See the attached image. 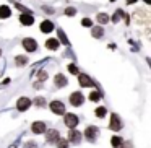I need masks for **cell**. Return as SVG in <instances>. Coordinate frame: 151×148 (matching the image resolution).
Returning <instances> with one entry per match:
<instances>
[{"label":"cell","mask_w":151,"mask_h":148,"mask_svg":"<svg viewBox=\"0 0 151 148\" xmlns=\"http://www.w3.org/2000/svg\"><path fill=\"white\" fill-rule=\"evenodd\" d=\"M63 122H65V125L68 129H75L76 125H78L80 119L76 114H73V112H68V114H65V119H63Z\"/></svg>","instance_id":"cell-1"},{"label":"cell","mask_w":151,"mask_h":148,"mask_svg":"<svg viewBox=\"0 0 151 148\" xmlns=\"http://www.w3.org/2000/svg\"><path fill=\"white\" fill-rule=\"evenodd\" d=\"M98 134H99L98 127H94V125H89V127H86V130H85V138H86L88 142H96Z\"/></svg>","instance_id":"cell-2"},{"label":"cell","mask_w":151,"mask_h":148,"mask_svg":"<svg viewBox=\"0 0 151 148\" xmlns=\"http://www.w3.org/2000/svg\"><path fill=\"white\" fill-rule=\"evenodd\" d=\"M49 108H50V111H52L54 114H57V116L65 114V104H63L62 101H52Z\"/></svg>","instance_id":"cell-3"},{"label":"cell","mask_w":151,"mask_h":148,"mask_svg":"<svg viewBox=\"0 0 151 148\" xmlns=\"http://www.w3.org/2000/svg\"><path fill=\"white\" fill-rule=\"evenodd\" d=\"M83 101H85V96H83V93H80V91H75V93H72L70 95V104L72 106H81L83 104Z\"/></svg>","instance_id":"cell-4"},{"label":"cell","mask_w":151,"mask_h":148,"mask_svg":"<svg viewBox=\"0 0 151 148\" xmlns=\"http://www.w3.org/2000/svg\"><path fill=\"white\" fill-rule=\"evenodd\" d=\"M122 119L119 117L117 114H112V117H111V122H109V127H111V130H114V132H119L122 129Z\"/></svg>","instance_id":"cell-5"},{"label":"cell","mask_w":151,"mask_h":148,"mask_svg":"<svg viewBox=\"0 0 151 148\" xmlns=\"http://www.w3.org/2000/svg\"><path fill=\"white\" fill-rule=\"evenodd\" d=\"M23 47H24V51H28V52H34V51L37 49V44H36V41H34L33 38H26V39H23Z\"/></svg>","instance_id":"cell-6"},{"label":"cell","mask_w":151,"mask_h":148,"mask_svg":"<svg viewBox=\"0 0 151 148\" xmlns=\"http://www.w3.org/2000/svg\"><path fill=\"white\" fill-rule=\"evenodd\" d=\"M68 142H72L73 145H78L80 142H81V134H80L78 130H75V129H70V132H68Z\"/></svg>","instance_id":"cell-7"},{"label":"cell","mask_w":151,"mask_h":148,"mask_svg":"<svg viewBox=\"0 0 151 148\" xmlns=\"http://www.w3.org/2000/svg\"><path fill=\"white\" fill-rule=\"evenodd\" d=\"M29 106H31V99L29 98H20V99H18V103H17L18 111H28Z\"/></svg>","instance_id":"cell-8"},{"label":"cell","mask_w":151,"mask_h":148,"mask_svg":"<svg viewBox=\"0 0 151 148\" xmlns=\"http://www.w3.org/2000/svg\"><path fill=\"white\" fill-rule=\"evenodd\" d=\"M78 82H80V85H81V86H93V85H94V82H93L86 73H80V75H78Z\"/></svg>","instance_id":"cell-9"},{"label":"cell","mask_w":151,"mask_h":148,"mask_svg":"<svg viewBox=\"0 0 151 148\" xmlns=\"http://www.w3.org/2000/svg\"><path fill=\"white\" fill-rule=\"evenodd\" d=\"M20 21H21V25H24V26H31V25L34 23V17L29 15V13H23V15H20Z\"/></svg>","instance_id":"cell-10"},{"label":"cell","mask_w":151,"mask_h":148,"mask_svg":"<svg viewBox=\"0 0 151 148\" xmlns=\"http://www.w3.org/2000/svg\"><path fill=\"white\" fill-rule=\"evenodd\" d=\"M31 130H33V134H44L46 132V124L44 122H34L31 125Z\"/></svg>","instance_id":"cell-11"},{"label":"cell","mask_w":151,"mask_h":148,"mask_svg":"<svg viewBox=\"0 0 151 148\" xmlns=\"http://www.w3.org/2000/svg\"><path fill=\"white\" fill-rule=\"evenodd\" d=\"M54 83H55L59 88H63V86H67V78H65V75H62V73H57L55 75V78H54Z\"/></svg>","instance_id":"cell-12"},{"label":"cell","mask_w":151,"mask_h":148,"mask_svg":"<svg viewBox=\"0 0 151 148\" xmlns=\"http://www.w3.org/2000/svg\"><path fill=\"white\" fill-rule=\"evenodd\" d=\"M41 31H42V33H50V31H54V23L49 20H44L42 23H41Z\"/></svg>","instance_id":"cell-13"},{"label":"cell","mask_w":151,"mask_h":148,"mask_svg":"<svg viewBox=\"0 0 151 148\" xmlns=\"http://www.w3.org/2000/svg\"><path fill=\"white\" fill-rule=\"evenodd\" d=\"M111 145L114 148H122L124 147V138L119 137V135H114V137L111 138Z\"/></svg>","instance_id":"cell-14"},{"label":"cell","mask_w":151,"mask_h":148,"mask_svg":"<svg viewBox=\"0 0 151 148\" xmlns=\"http://www.w3.org/2000/svg\"><path fill=\"white\" fill-rule=\"evenodd\" d=\"M59 137H60V134L57 130H49L47 132V142H49V143H55Z\"/></svg>","instance_id":"cell-15"},{"label":"cell","mask_w":151,"mask_h":148,"mask_svg":"<svg viewBox=\"0 0 151 148\" xmlns=\"http://www.w3.org/2000/svg\"><path fill=\"white\" fill-rule=\"evenodd\" d=\"M10 15H12V10H10L8 5H2V7H0V18H2V20L8 18Z\"/></svg>","instance_id":"cell-16"},{"label":"cell","mask_w":151,"mask_h":148,"mask_svg":"<svg viewBox=\"0 0 151 148\" xmlns=\"http://www.w3.org/2000/svg\"><path fill=\"white\" fill-rule=\"evenodd\" d=\"M59 44H60V41H57V39H47L46 41V47L47 49H50V51H55V49H59Z\"/></svg>","instance_id":"cell-17"},{"label":"cell","mask_w":151,"mask_h":148,"mask_svg":"<svg viewBox=\"0 0 151 148\" xmlns=\"http://www.w3.org/2000/svg\"><path fill=\"white\" fill-rule=\"evenodd\" d=\"M101 98H102V95H101L99 91H93L91 95H89V101H93V103L101 101Z\"/></svg>","instance_id":"cell-18"},{"label":"cell","mask_w":151,"mask_h":148,"mask_svg":"<svg viewBox=\"0 0 151 148\" xmlns=\"http://www.w3.org/2000/svg\"><path fill=\"white\" fill-rule=\"evenodd\" d=\"M55 145L59 148H68V140H65V138H57V142H55Z\"/></svg>","instance_id":"cell-19"},{"label":"cell","mask_w":151,"mask_h":148,"mask_svg":"<svg viewBox=\"0 0 151 148\" xmlns=\"http://www.w3.org/2000/svg\"><path fill=\"white\" fill-rule=\"evenodd\" d=\"M15 62H17V65L18 67H21V65H26V64H28V59H26V57H21V56H18L17 57V59H15Z\"/></svg>","instance_id":"cell-20"},{"label":"cell","mask_w":151,"mask_h":148,"mask_svg":"<svg viewBox=\"0 0 151 148\" xmlns=\"http://www.w3.org/2000/svg\"><path fill=\"white\" fill-rule=\"evenodd\" d=\"M102 34H104V30H102L101 26H98V28H93V36H94V38H101Z\"/></svg>","instance_id":"cell-21"},{"label":"cell","mask_w":151,"mask_h":148,"mask_svg":"<svg viewBox=\"0 0 151 148\" xmlns=\"http://www.w3.org/2000/svg\"><path fill=\"white\" fill-rule=\"evenodd\" d=\"M98 21H99L101 25H106V23L109 21V17H107L106 13H99V15H98Z\"/></svg>","instance_id":"cell-22"},{"label":"cell","mask_w":151,"mask_h":148,"mask_svg":"<svg viewBox=\"0 0 151 148\" xmlns=\"http://www.w3.org/2000/svg\"><path fill=\"white\" fill-rule=\"evenodd\" d=\"M94 114L98 116V117H104V116H106V108H102V106H99V108H96Z\"/></svg>","instance_id":"cell-23"},{"label":"cell","mask_w":151,"mask_h":148,"mask_svg":"<svg viewBox=\"0 0 151 148\" xmlns=\"http://www.w3.org/2000/svg\"><path fill=\"white\" fill-rule=\"evenodd\" d=\"M68 72L73 73V75H76V73H78V67H76L75 64H70V65H68Z\"/></svg>","instance_id":"cell-24"},{"label":"cell","mask_w":151,"mask_h":148,"mask_svg":"<svg viewBox=\"0 0 151 148\" xmlns=\"http://www.w3.org/2000/svg\"><path fill=\"white\" fill-rule=\"evenodd\" d=\"M81 25H83V26H88V28H91V26H93V21L89 20V18H83V20H81Z\"/></svg>","instance_id":"cell-25"},{"label":"cell","mask_w":151,"mask_h":148,"mask_svg":"<svg viewBox=\"0 0 151 148\" xmlns=\"http://www.w3.org/2000/svg\"><path fill=\"white\" fill-rule=\"evenodd\" d=\"M75 13H76V10H75V8H72V7H68L65 10V15H68V17H73Z\"/></svg>","instance_id":"cell-26"},{"label":"cell","mask_w":151,"mask_h":148,"mask_svg":"<svg viewBox=\"0 0 151 148\" xmlns=\"http://www.w3.org/2000/svg\"><path fill=\"white\" fill-rule=\"evenodd\" d=\"M59 39H62L63 44H68V41H67V38H65V34H63V31H60V30H59Z\"/></svg>","instance_id":"cell-27"},{"label":"cell","mask_w":151,"mask_h":148,"mask_svg":"<svg viewBox=\"0 0 151 148\" xmlns=\"http://www.w3.org/2000/svg\"><path fill=\"white\" fill-rule=\"evenodd\" d=\"M47 78V73L46 72H39V82H44Z\"/></svg>","instance_id":"cell-28"},{"label":"cell","mask_w":151,"mask_h":148,"mask_svg":"<svg viewBox=\"0 0 151 148\" xmlns=\"http://www.w3.org/2000/svg\"><path fill=\"white\" fill-rule=\"evenodd\" d=\"M34 104H39V106H42V104H44V99H42V98H37L36 101H34Z\"/></svg>","instance_id":"cell-29"},{"label":"cell","mask_w":151,"mask_h":148,"mask_svg":"<svg viewBox=\"0 0 151 148\" xmlns=\"http://www.w3.org/2000/svg\"><path fill=\"white\" fill-rule=\"evenodd\" d=\"M135 2H137V0H127V4H128V5H133Z\"/></svg>","instance_id":"cell-30"},{"label":"cell","mask_w":151,"mask_h":148,"mask_svg":"<svg viewBox=\"0 0 151 148\" xmlns=\"http://www.w3.org/2000/svg\"><path fill=\"white\" fill-rule=\"evenodd\" d=\"M0 56H2V49H0Z\"/></svg>","instance_id":"cell-31"}]
</instances>
